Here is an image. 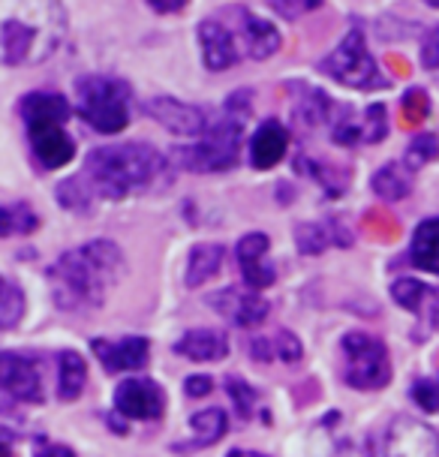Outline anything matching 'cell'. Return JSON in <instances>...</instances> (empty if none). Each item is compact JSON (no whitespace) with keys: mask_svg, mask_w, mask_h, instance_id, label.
Returning a JSON list of instances; mask_svg holds the SVG:
<instances>
[{"mask_svg":"<svg viewBox=\"0 0 439 457\" xmlns=\"http://www.w3.org/2000/svg\"><path fill=\"white\" fill-rule=\"evenodd\" d=\"M127 259L115 241H87L67 250L46 271L52 298L63 313H91L100 310L109 292L124 280Z\"/></svg>","mask_w":439,"mask_h":457,"instance_id":"1","label":"cell"},{"mask_svg":"<svg viewBox=\"0 0 439 457\" xmlns=\"http://www.w3.org/2000/svg\"><path fill=\"white\" fill-rule=\"evenodd\" d=\"M79 178L87 187L91 199L124 202L127 195L169 187L172 166H169V157H162L148 142H120L87 154Z\"/></svg>","mask_w":439,"mask_h":457,"instance_id":"2","label":"cell"},{"mask_svg":"<svg viewBox=\"0 0 439 457\" xmlns=\"http://www.w3.org/2000/svg\"><path fill=\"white\" fill-rule=\"evenodd\" d=\"M67 34V10L54 0H0V63L37 67Z\"/></svg>","mask_w":439,"mask_h":457,"instance_id":"3","label":"cell"},{"mask_svg":"<svg viewBox=\"0 0 439 457\" xmlns=\"http://www.w3.org/2000/svg\"><path fill=\"white\" fill-rule=\"evenodd\" d=\"M19 114L28 129V142L43 169H63L76 157V138L67 133L70 103L61 94L34 91L19 100Z\"/></svg>","mask_w":439,"mask_h":457,"instance_id":"4","label":"cell"},{"mask_svg":"<svg viewBox=\"0 0 439 457\" xmlns=\"http://www.w3.org/2000/svg\"><path fill=\"white\" fill-rule=\"evenodd\" d=\"M250 114V91H238L226 100L223 114L208 124L199 142L172 151V160L190 171H226L238 162L244 142V120Z\"/></svg>","mask_w":439,"mask_h":457,"instance_id":"5","label":"cell"},{"mask_svg":"<svg viewBox=\"0 0 439 457\" xmlns=\"http://www.w3.org/2000/svg\"><path fill=\"white\" fill-rule=\"evenodd\" d=\"M129 85L115 76H81L76 81V109L87 127L115 136L129 124Z\"/></svg>","mask_w":439,"mask_h":457,"instance_id":"6","label":"cell"},{"mask_svg":"<svg viewBox=\"0 0 439 457\" xmlns=\"http://www.w3.org/2000/svg\"><path fill=\"white\" fill-rule=\"evenodd\" d=\"M344 382L355 391H379L392 382V355L379 337L368 331H349L340 340Z\"/></svg>","mask_w":439,"mask_h":457,"instance_id":"7","label":"cell"},{"mask_svg":"<svg viewBox=\"0 0 439 457\" xmlns=\"http://www.w3.org/2000/svg\"><path fill=\"white\" fill-rule=\"evenodd\" d=\"M319 70L325 76L340 81V85L355 87V91H382V87H388L382 70L377 67L373 54L368 52V43H364L361 30H349L344 37V43L319 63Z\"/></svg>","mask_w":439,"mask_h":457,"instance_id":"8","label":"cell"},{"mask_svg":"<svg viewBox=\"0 0 439 457\" xmlns=\"http://www.w3.org/2000/svg\"><path fill=\"white\" fill-rule=\"evenodd\" d=\"M0 391L19 403H39L46 397L43 361L28 353L0 349Z\"/></svg>","mask_w":439,"mask_h":457,"instance_id":"9","label":"cell"},{"mask_svg":"<svg viewBox=\"0 0 439 457\" xmlns=\"http://www.w3.org/2000/svg\"><path fill=\"white\" fill-rule=\"evenodd\" d=\"M382 457H439V434L425 421L397 415L382 436Z\"/></svg>","mask_w":439,"mask_h":457,"instance_id":"10","label":"cell"},{"mask_svg":"<svg viewBox=\"0 0 439 457\" xmlns=\"http://www.w3.org/2000/svg\"><path fill=\"white\" fill-rule=\"evenodd\" d=\"M115 410L129 421H153L166 410V395L148 377H129L124 382H118Z\"/></svg>","mask_w":439,"mask_h":457,"instance_id":"11","label":"cell"},{"mask_svg":"<svg viewBox=\"0 0 439 457\" xmlns=\"http://www.w3.org/2000/svg\"><path fill=\"white\" fill-rule=\"evenodd\" d=\"M208 307L223 316L226 322L238 325V328H253L262 325L271 313V304L253 289H238V286H226V289L208 295Z\"/></svg>","mask_w":439,"mask_h":457,"instance_id":"12","label":"cell"},{"mask_svg":"<svg viewBox=\"0 0 439 457\" xmlns=\"http://www.w3.org/2000/svg\"><path fill=\"white\" fill-rule=\"evenodd\" d=\"M268 253H271V238H268L265 232L244 235V238L238 241V247H235L241 277H244V283H247L253 292H262L274 280H277V271H274V265H271V259H268Z\"/></svg>","mask_w":439,"mask_h":457,"instance_id":"13","label":"cell"},{"mask_svg":"<svg viewBox=\"0 0 439 457\" xmlns=\"http://www.w3.org/2000/svg\"><path fill=\"white\" fill-rule=\"evenodd\" d=\"M148 118L157 120L160 127H166L169 133L178 136H202L208 129V118L199 105L181 103L175 96H153L142 105Z\"/></svg>","mask_w":439,"mask_h":457,"instance_id":"14","label":"cell"},{"mask_svg":"<svg viewBox=\"0 0 439 457\" xmlns=\"http://www.w3.org/2000/svg\"><path fill=\"white\" fill-rule=\"evenodd\" d=\"M96 358L109 373H129L142 370L151 358V343L145 337H120V340H105L96 337L91 340Z\"/></svg>","mask_w":439,"mask_h":457,"instance_id":"15","label":"cell"},{"mask_svg":"<svg viewBox=\"0 0 439 457\" xmlns=\"http://www.w3.org/2000/svg\"><path fill=\"white\" fill-rule=\"evenodd\" d=\"M199 46L202 61L211 72H223L238 63V46H235V34L220 19L199 21Z\"/></svg>","mask_w":439,"mask_h":457,"instance_id":"16","label":"cell"},{"mask_svg":"<svg viewBox=\"0 0 439 457\" xmlns=\"http://www.w3.org/2000/svg\"><path fill=\"white\" fill-rule=\"evenodd\" d=\"M289 148V129L277 118H268L259 124V129L250 138V162L253 169H274L286 157Z\"/></svg>","mask_w":439,"mask_h":457,"instance_id":"17","label":"cell"},{"mask_svg":"<svg viewBox=\"0 0 439 457\" xmlns=\"http://www.w3.org/2000/svg\"><path fill=\"white\" fill-rule=\"evenodd\" d=\"M175 353L199 364L220 361L229 355V337L220 328H193L175 340Z\"/></svg>","mask_w":439,"mask_h":457,"instance_id":"18","label":"cell"},{"mask_svg":"<svg viewBox=\"0 0 439 457\" xmlns=\"http://www.w3.org/2000/svg\"><path fill=\"white\" fill-rule=\"evenodd\" d=\"M295 244L304 256H319L335 244V247H349L352 235L346 232V226H340V220H325V223H298L295 228Z\"/></svg>","mask_w":439,"mask_h":457,"instance_id":"19","label":"cell"},{"mask_svg":"<svg viewBox=\"0 0 439 457\" xmlns=\"http://www.w3.org/2000/svg\"><path fill=\"white\" fill-rule=\"evenodd\" d=\"M238 15H241V37H244V46H247V54L253 57V61H268L274 52L280 48V30L274 28L268 19H259L250 10H244L238 6Z\"/></svg>","mask_w":439,"mask_h":457,"instance_id":"20","label":"cell"},{"mask_svg":"<svg viewBox=\"0 0 439 457\" xmlns=\"http://www.w3.org/2000/svg\"><path fill=\"white\" fill-rule=\"evenodd\" d=\"M289 94L295 96V118L301 124H307V127L331 124V114H335L337 103L331 100L328 94L301 85V81H289Z\"/></svg>","mask_w":439,"mask_h":457,"instance_id":"21","label":"cell"},{"mask_svg":"<svg viewBox=\"0 0 439 457\" xmlns=\"http://www.w3.org/2000/svg\"><path fill=\"white\" fill-rule=\"evenodd\" d=\"M410 262L425 274L439 277V217L421 220L410 241Z\"/></svg>","mask_w":439,"mask_h":457,"instance_id":"22","label":"cell"},{"mask_svg":"<svg viewBox=\"0 0 439 457\" xmlns=\"http://www.w3.org/2000/svg\"><path fill=\"white\" fill-rule=\"evenodd\" d=\"M370 187L382 202H401L412 193V171L406 169V162H385L373 175Z\"/></svg>","mask_w":439,"mask_h":457,"instance_id":"23","label":"cell"},{"mask_svg":"<svg viewBox=\"0 0 439 457\" xmlns=\"http://www.w3.org/2000/svg\"><path fill=\"white\" fill-rule=\"evenodd\" d=\"M220 265H223V247H220V244H196V247L190 250V256H186L184 283L190 286V289H196V286L208 283L211 277L220 271Z\"/></svg>","mask_w":439,"mask_h":457,"instance_id":"24","label":"cell"},{"mask_svg":"<svg viewBox=\"0 0 439 457\" xmlns=\"http://www.w3.org/2000/svg\"><path fill=\"white\" fill-rule=\"evenodd\" d=\"M87 382V364L85 358L72 349L58 353V395L61 400H76L85 391Z\"/></svg>","mask_w":439,"mask_h":457,"instance_id":"25","label":"cell"},{"mask_svg":"<svg viewBox=\"0 0 439 457\" xmlns=\"http://www.w3.org/2000/svg\"><path fill=\"white\" fill-rule=\"evenodd\" d=\"M39 217L28 202H10L0 205V238H12V235H30L37 232Z\"/></svg>","mask_w":439,"mask_h":457,"instance_id":"26","label":"cell"},{"mask_svg":"<svg viewBox=\"0 0 439 457\" xmlns=\"http://www.w3.org/2000/svg\"><path fill=\"white\" fill-rule=\"evenodd\" d=\"M190 428H193V439H196L199 448H205L211 443H217V439H223L226 428H229V421H226V412L217 410V406H211V410H202L190 419Z\"/></svg>","mask_w":439,"mask_h":457,"instance_id":"27","label":"cell"},{"mask_svg":"<svg viewBox=\"0 0 439 457\" xmlns=\"http://www.w3.org/2000/svg\"><path fill=\"white\" fill-rule=\"evenodd\" d=\"M430 295H434V289L425 286L421 280H416V277H401V280L392 283L394 304L403 307V310H410V313H421L425 304L430 301Z\"/></svg>","mask_w":439,"mask_h":457,"instance_id":"28","label":"cell"},{"mask_svg":"<svg viewBox=\"0 0 439 457\" xmlns=\"http://www.w3.org/2000/svg\"><path fill=\"white\" fill-rule=\"evenodd\" d=\"M24 313V292L0 274V331H10Z\"/></svg>","mask_w":439,"mask_h":457,"instance_id":"29","label":"cell"},{"mask_svg":"<svg viewBox=\"0 0 439 457\" xmlns=\"http://www.w3.org/2000/svg\"><path fill=\"white\" fill-rule=\"evenodd\" d=\"M295 169L304 171V175L313 178V181H319L328 195H340V193H344V187L349 184V178H337V169L322 166L319 160H311V157H298L295 160Z\"/></svg>","mask_w":439,"mask_h":457,"instance_id":"30","label":"cell"},{"mask_svg":"<svg viewBox=\"0 0 439 457\" xmlns=\"http://www.w3.org/2000/svg\"><path fill=\"white\" fill-rule=\"evenodd\" d=\"M439 157V142H436V136H430V133H418L416 138L410 142V148H406V169L410 171H418L421 166H427V162H434Z\"/></svg>","mask_w":439,"mask_h":457,"instance_id":"31","label":"cell"},{"mask_svg":"<svg viewBox=\"0 0 439 457\" xmlns=\"http://www.w3.org/2000/svg\"><path fill=\"white\" fill-rule=\"evenodd\" d=\"M226 391H229L232 403H235V412H238L241 421L250 419V412H253V406L259 403V395L253 386H247L241 377H229L226 379Z\"/></svg>","mask_w":439,"mask_h":457,"instance_id":"32","label":"cell"},{"mask_svg":"<svg viewBox=\"0 0 439 457\" xmlns=\"http://www.w3.org/2000/svg\"><path fill=\"white\" fill-rule=\"evenodd\" d=\"M58 202L61 208H70V211H91V193L87 187L81 184V178H70V181L58 184Z\"/></svg>","mask_w":439,"mask_h":457,"instance_id":"33","label":"cell"},{"mask_svg":"<svg viewBox=\"0 0 439 457\" xmlns=\"http://www.w3.org/2000/svg\"><path fill=\"white\" fill-rule=\"evenodd\" d=\"M361 127H364V142H382V138L388 136V112H385V105L382 103H373L368 112H364V120H361Z\"/></svg>","mask_w":439,"mask_h":457,"instance_id":"34","label":"cell"},{"mask_svg":"<svg viewBox=\"0 0 439 457\" xmlns=\"http://www.w3.org/2000/svg\"><path fill=\"white\" fill-rule=\"evenodd\" d=\"M412 400L418 403V410L425 412H439V377H425L418 382H412Z\"/></svg>","mask_w":439,"mask_h":457,"instance_id":"35","label":"cell"},{"mask_svg":"<svg viewBox=\"0 0 439 457\" xmlns=\"http://www.w3.org/2000/svg\"><path fill=\"white\" fill-rule=\"evenodd\" d=\"M24 430V421L21 415L15 412V406L0 395V443H10Z\"/></svg>","mask_w":439,"mask_h":457,"instance_id":"36","label":"cell"},{"mask_svg":"<svg viewBox=\"0 0 439 457\" xmlns=\"http://www.w3.org/2000/svg\"><path fill=\"white\" fill-rule=\"evenodd\" d=\"M274 355H277L280 361L292 364L304 355V346H301V340L292 331H280L277 337H274Z\"/></svg>","mask_w":439,"mask_h":457,"instance_id":"37","label":"cell"},{"mask_svg":"<svg viewBox=\"0 0 439 457\" xmlns=\"http://www.w3.org/2000/svg\"><path fill=\"white\" fill-rule=\"evenodd\" d=\"M421 67L439 70V24L421 37Z\"/></svg>","mask_w":439,"mask_h":457,"instance_id":"38","label":"cell"},{"mask_svg":"<svg viewBox=\"0 0 439 457\" xmlns=\"http://www.w3.org/2000/svg\"><path fill=\"white\" fill-rule=\"evenodd\" d=\"M427 94L418 91V87H412L410 94L403 96V114L410 120H425L427 118Z\"/></svg>","mask_w":439,"mask_h":457,"instance_id":"39","label":"cell"},{"mask_svg":"<svg viewBox=\"0 0 439 457\" xmlns=\"http://www.w3.org/2000/svg\"><path fill=\"white\" fill-rule=\"evenodd\" d=\"M322 4H307V0H301V4H283V0H274L271 4V10H277L280 15H286V19H295V15H301V12H307V10H319Z\"/></svg>","mask_w":439,"mask_h":457,"instance_id":"40","label":"cell"},{"mask_svg":"<svg viewBox=\"0 0 439 457\" xmlns=\"http://www.w3.org/2000/svg\"><path fill=\"white\" fill-rule=\"evenodd\" d=\"M184 391L190 397H208L211 391H214V379L211 377H190L184 382Z\"/></svg>","mask_w":439,"mask_h":457,"instance_id":"41","label":"cell"},{"mask_svg":"<svg viewBox=\"0 0 439 457\" xmlns=\"http://www.w3.org/2000/svg\"><path fill=\"white\" fill-rule=\"evenodd\" d=\"M34 457H76V452H72V448H67V445L48 443V445H37Z\"/></svg>","mask_w":439,"mask_h":457,"instance_id":"42","label":"cell"},{"mask_svg":"<svg viewBox=\"0 0 439 457\" xmlns=\"http://www.w3.org/2000/svg\"><path fill=\"white\" fill-rule=\"evenodd\" d=\"M250 355H253L256 361H271V358H274V346L268 340H250Z\"/></svg>","mask_w":439,"mask_h":457,"instance_id":"43","label":"cell"},{"mask_svg":"<svg viewBox=\"0 0 439 457\" xmlns=\"http://www.w3.org/2000/svg\"><path fill=\"white\" fill-rule=\"evenodd\" d=\"M184 0H175V4H160V0H151V10H157V12H178V10H184Z\"/></svg>","mask_w":439,"mask_h":457,"instance_id":"44","label":"cell"},{"mask_svg":"<svg viewBox=\"0 0 439 457\" xmlns=\"http://www.w3.org/2000/svg\"><path fill=\"white\" fill-rule=\"evenodd\" d=\"M430 322H434V328L439 331V292L430 295Z\"/></svg>","mask_w":439,"mask_h":457,"instance_id":"45","label":"cell"},{"mask_svg":"<svg viewBox=\"0 0 439 457\" xmlns=\"http://www.w3.org/2000/svg\"><path fill=\"white\" fill-rule=\"evenodd\" d=\"M0 457H10V445L6 443H0Z\"/></svg>","mask_w":439,"mask_h":457,"instance_id":"46","label":"cell"}]
</instances>
